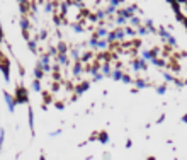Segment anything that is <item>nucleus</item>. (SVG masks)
Instances as JSON below:
<instances>
[{"mask_svg": "<svg viewBox=\"0 0 187 160\" xmlns=\"http://www.w3.org/2000/svg\"><path fill=\"white\" fill-rule=\"evenodd\" d=\"M14 99H16V104H27L29 102V94H27V90L24 89L22 85H17Z\"/></svg>", "mask_w": 187, "mask_h": 160, "instance_id": "1", "label": "nucleus"}, {"mask_svg": "<svg viewBox=\"0 0 187 160\" xmlns=\"http://www.w3.org/2000/svg\"><path fill=\"white\" fill-rule=\"evenodd\" d=\"M0 70L3 73L5 80L9 82V80H10V63H9V58L2 53V51H0Z\"/></svg>", "mask_w": 187, "mask_h": 160, "instance_id": "2", "label": "nucleus"}, {"mask_svg": "<svg viewBox=\"0 0 187 160\" xmlns=\"http://www.w3.org/2000/svg\"><path fill=\"white\" fill-rule=\"evenodd\" d=\"M136 12H138V5H128V7H124V9H119L116 14L129 20L133 16H136Z\"/></svg>", "mask_w": 187, "mask_h": 160, "instance_id": "3", "label": "nucleus"}, {"mask_svg": "<svg viewBox=\"0 0 187 160\" xmlns=\"http://www.w3.org/2000/svg\"><path fill=\"white\" fill-rule=\"evenodd\" d=\"M157 34L162 36V39H165V41H167L170 46H177V41H175V37L170 34V33H168L165 27H158V29H157Z\"/></svg>", "mask_w": 187, "mask_h": 160, "instance_id": "4", "label": "nucleus"}, {"mask_svg": "<svg viewBox=\"0 0 187 160\" xmlns=\"http://www.w3.org/2000/svg\"><path fill=\"white\" fill-rule=\"evenodd\" d=\"M3 99H5V104H7V109L10 111V112H14L16 111V99H14V95H10L9 92H3Z\"/></svg>", "mask_w": 187, "mask_h": 160, "instance_id": "5", "label": "nucleus"}, {"mask_svg": "<svg viewBox=\"0 0 187 160\" xmlns=\"http://www.w3.org/2000/svg\"><path fill=\"white\" fill-rule=\"evenodd\" d=\"M19 26H20V29H22V34L26 39H29V29H31V22H29V19L22 17L20 19V22H19Z\"/></svg>", "mask_w": 187, "mask_h": 160, "instance_id": "6", "label": "nucleus"}, {"mask_svg": "<svg viewBox=\"0 0 187 160\" xmlns=\"http://www.w3.org/2000/svg\"><path fill=\"white\" fill-rule=\"evenodd\" d=\"M89 87H90V82H82V84H78V85L75 87V94H77V95H82L85 90H89Z\"/></svg>", "mask_w": 187, "mask_h": 160, "instance_id": "7", "label": "nucleus"}, {"mask_svg": "<svg viewBox=\"0 0 187 160\" xmlns=\"http://www.w3.org/2000/svg\"><path fill=\"white\" fill-rule=\"evenodd\" d=\"M131 67H133L136 71L145 70V68H146V61H145V60H134V61L131 63Z\"/></svg>", "mask_w": 187, "mask_h": 160, "instance_id": "8", "label": "nucleus"}, {"mask_svg": "<svg viewBox=\"0 0 187 160\" xmlns=\"http://www.w3.org/2000/svg\"><path fill=\"white\" fill-rule=\"evenodd\" d=\"M33 73H34V78H36V80H43V78H44V75H46V73L43 71V68L39 67V63H36V67H34Z\"/></svg>", "mask_w": 187, "mask_h": 160, "instance_id": "9", "label": "nucleus"}, {"mask_svg": "<svg viewBox=\"0 0 187 160\" xmlns=\"http://www.w3.org/2000/svg\"><path fill=\"white\" fill-rule=\"evenodd\" d=\"M83 70V63L82 61H75L73 63V68H72V73H73V77H78L80 73Z\"/></svg>", "mask_w": 187, "mask_h": 160, "instance_id": "10", "label": "nucleus"}, {"mask_svg": "<svg viewBox=\"0 0 187 160\" xmlns=\"http://www.w3.org/2000/svg\"><path fill=\"white\" fill-rule=\"evenodd\" d=\"M27 116H29V129H31V133L34 136V112H33V107L27 109Z\"/></svg>", "mask_w": 187, "mask_h": 160, "instance_id": "11", "label": "nucleus"}, {"mask_svg": "<svg viewBox=\"0 0 187 160\" xmlns=\"http://www.w3.org/2000/svg\"><path fill=\"white\" fill-rule=\"evenodd\" d=\"M111 71H112V68H111V63L109 61H106V63H102V67H100V73L102 75H111Z\"/></svg>", "mask_w": 187, "mask_h": 160, "instance_id": "12", "label": "nucleus"}, {"mask_svg": "<svg viewBox=\"0 0 187 160\" xmlns=\"http://www.w3.org/2000/svg\"><path fill=\"white\" fill-rule=\"evenodd\" d=\"M145 27H146V31H148V34H157V27L153 26V20H145Z\"/></svg>", "mask_w": 187, "mask_h": 160, "instance_id": "13", "label": "nucleus"}, {"mask_svg": "<svg viewBox=\"0 0 187 160\" xmlns=\"http://www.w3.org/2000/svg\"><path fill=\"white\" fill-rule=\"evenodd\" d=\"M56 65H60V67H65V65H68V56L66 54H58L56 56Z\"/></svg>", "mask_w": 187, "mask_h": 160, "instance_id": "14", "label": "nucleus"}, {"mask_svg": "<svg viewBox=\"0 0 187 160\" xmlns=\"http://www.w3.org/2000/svg\"><path fill=\"white\" fill-rule=\"evenodd\" d=\"M31 89H33V92H41L43 90V85H41V80H33L31 82Z\"/></svg>", "mask_w": 187, "mask_h": 160, "instance_id": "15", "label": "nucleus"}, {"mask_svg": "<svg viewBox=\"0 0 187 160\" xmlns=\"http://www.w3.org/2000/svg\"><path fill=\"white\" fill-rule=\"evenodd\" d=\"M107 33H109V31H107V29H106L104 26H100V27H99V29L95 31V36H97L99 39H104V37L107 36Z\"/></svg>", "mask_w": 187, "mask_h": 160, "instance_id": "16", "label": "nucleus"}, {"mask_svg": "<svg viewBox=\"0 0 187 160\" xmlns=\"http://www.w3.org/2000/svg\"><path fill=\"white\" fill-rule=\"evenodd\" d=\"M107 46H109V43H107V41H106V37H104V39H99V41H97V46H95V50H100V51H104Z\"/></svg>", "mask_w": 187, "mask_h": 160, "instance_id": "17", "label": "nucleus"}, {"mask_svg": "<svg viewBox=\"0 0 187 160\" xmlns=\"http://www.w3.org/2000/svg\"><path fill=\"white\" fill-rule=\"evenodd\" d=\"M128 22H129L133 27H136V29H138V27L141 26V19L138 17V16H133V17H131L129 20H128Z\"/></svg>", "mask_w": 187, "mask_h": 160, "instance_id": "18", "label": "nucleus"}, {"mask_svg": "<svg viewBox=\"0 0 187 160\" xmlns=\"http://www.w3.org/2000/svg\"><path fill=\"white\" fill-rule=\"evenodd\" d=\"M111 78H114V80H121V77H123V71H121V68H114V70L111 71V75H109Z\"/></svg>", "mask_w": 187, "mask_h": 160, "instance_id": "19", "label": "nucleus"}, {"mask_svg": "<svg viewBox=\"0 0 187 160\" xmlns=\"http://www.w3.org/2000/svg\"><path fill=\"white\" fill-rule=\"evenodd\" d=\"M70 27H72V31L73 33H83L85 29H83V26L80 24V22H73V24H70Z\"/></svg>", "mask_w": 187, "mask_h": 160, "instance_id": "20", "label": "nucleus"}, {"mask_svg": "<svg viewBox=\"0 0 187 160\" xmlns=\"http://www.w3.org/2000/svg\"><path fill=\"white\" fill-rule=\"evenodd\" d=\"M70 56L73 58L75 61H80V48H72V51H70Z\"/></svg>", "mask_w": 187, "mask_h": 160, "instance_id": "21", "label": "nucleus"}, {"mask_svg": "<svg viewBox=\"0 0 187 160\" xmlns=\"http://www.w3.org/2000/svg\"><path fill=\"white\" fill-rule=\"evenodd\" d=\"M97 138H99V142H100V143H107V142H109V135H107V131H100Z\"/></svg>", "mask_w": 187, "mask_h": 160, "instance_id": "22", "label": "nucleus"}, {"mask_svg": "<svg viewBox=\"0 0 187 160\" xmlns=\"http://www.w3.org/2000/svg\"><path fill=\"white\" fill-rule=\"evenodd\" d=\"M27 46H29V50H31L33 53H36V51H37V43H36V39H27Z\"/></svg>", "mask_w": 187, "mask_h": 160, "instance_id": "23", "label": "nucleus"}, {"mask_svg": "<svg viewBox=\"0 0 187 160\" xmlns=\"http://www.w3.org/2000/svg\"><path fill=\"white\" fill-rule=\"evenodd\" d=\"M107 17V14H106V10H102V9H99L97 10V14H95V19L97 20H100V22H104V19Z\"/></svg>", "mask_w": 187, "mask_h": 160, "instance_id": "24", "label": "nucleus"}, {"mask_svg": "<svg viewBox=\"0 0 187 160\" xmlns=\"http://www.w3.org/2000/svg\"><path fill=\"white\" fill-rule=\"evenodd\" d=\"M56 51H58V54H66V44L65 43H58V48H56Z\"/></svg>", "mask_w": 187, "mask_h": 160, "instance_id": "25", "label": "nucleus"}, {"mask_svg": "<svg viewBox=\"0 0 187 160\" xmlns=\"http://www.w3.org/2000/svg\"><path fill=\"white\" fill-rule=\"evenodd\" d=\"M97 41H99V37L94 34L92 37H90V39L87 41V46H90V48H94V50H95V46H97Z\"/></svg>", "mask_w": 187, "mask_h": 160, "instance_id": "26", "label": "nucleus"}, {"mask_svg": "<svg viewBox=\"0 0 187 160\" xmlns=\"http://www.w3.org/2000/svg\"><path fill=\"white\" fill-rule=\"evenodd\" d=\"M114 22H116L117 26H126V24H128V19H124V17H121V16H117Z\"/></svg>", "mask_w": 187, "mask_h": 160, "instance_id": "27", "label": "nucleus"}, {"mask_svg": "<svg viewBox=\"0 0 187 160\" xmlns=\"http://www.w3.org/2000/svg\"><path fill=\"white\" fill-rule=\"evenodd\" d=\"M134 84H136V87H138V89H145V87H146V82H145V80H141V78H136V80H134Z\"/></svg>", "mask_w": 187, "mask_h": 160, "instance_id": "28", "label": "nucleus"}, {"mask_svg": "<svg viewBox=\"0 0 187 160\" xmlns=\"http://www.w3.org/2000/svg\"><path fill=\"white\" fill-rule=\"evenodd\" d=\"M116 12H117L116 7H112V5H107V7H106V14H107V16H112V14H116Z\"/></svg>", "mask_w": 187, "mask_h": 160, "instance_id": "29", "label": "nucleus"}, {"mask_svg": "<svg viewBox=\"0 0 187 160\" xmlns=\"http://www.w3.org/2000/svg\"><path fill=\"white\" fill-rule=\"evenodd\" d=\"M136 34H140V36H146V34H148V31H146V27L140 26V27L136 29Z\"/></svg>", "mask_w": 187, "mask_h": 160, "instance_id": "30", "label": "nucleus"}, {"mask_svg": "<svg viewBox=\"0 0 187 160\" xmlns=\"http://www.w3.org/2000/svg\"><path fill=\"white\" fill-rule=\"evenodd\" d=\"M3 138H5V131H3V128H0V152L3 148Z\"/></svg>", "mask_w": 187, "mask_h": 160, "instance_id": "31", "label": "nucleus"}, {"mask_svg": "<svg viewBox=\"0 0 187 160\" xmlns=\"http://www.w3.org/2000/svg\"><path fill=\"white\" fill-rule=\"evenodd\" d=\"M109 2H111L109 5H112V7H116V9H117V7H119L121 3H124L126 0H109Z\"/></svg>", "mask_w": 187, "mask_h": 160, "instance_id": "32", "label": "nucleus"}, {"mask_svg": "<svg viewBox=\"0 0 187 160\" xmlns=\"http://www.w3.org/2000/svg\"><path fill=\"white\" fill-rule=\"evenodd\" d=\"M121 80H123L124 84H131V82H133V78H131V77H129V75H128V73H123V77H121Z\"/></svg>", "mask_w": 187, "mask_h": 160, "instance_id": "33", "label": "nucleus"}, {"mask_svg": "<svg viewBox=\"0 0 187 160\" xmlns=\"http://www.w3.org/2000/svg\"><path fill=\"white\" fill-rule=\"evenodd\" d=\"M124 34L128 36V37H131V36L136 34V31H134V29H131V27H124Z\"/></svg>", "mask_w": 187, "mask_h": 160, "instance_id": "34", "label": "nucleus"}, {"mask_svg": "<svg viewBox=\"0 0 187 160\" xmlns=\"http://www.w3.org/2000/svg\"><path fill=\"white\" fill-rule=\"evenodd\" d=\"M44 10L46 12H51L53 10V3L51 2H44Z\"/></svg>", "mask_w": 187, "mask_h": 160, "instance_id": "35", "label": "nucleus"}, {"mask_svg": "<svg viewBox=\"0 0 187 160\" xmlns=\"http://www.w3.org/2000/svg\"><path fill=\"white\" fill-rule=\"evenodd\" d=\"M58 135H61V129H55V131H53L49 136H58Z\"/></svg>", "mask_w": 187, "mask_h": 160, "instance_id": "36", "label": "nucleus"}, {"mask_svg": "<svg viewBox=\"0 0 187 160\" xmlns=\"http://www.w3.org/2000/svg\"><path fill=\"white\" fill-rule=\"evenodd\" d=\"M157 92H158V94H165V87H163V85H162V87H158V89H157Z\"/></svg>", "mask_w": 187, "mask_h": 160, "instance_id": "37", "label": "nucleus"}, {"mask_svg": "<svg viewBox=\"0 0 187 160\" xmlns=\"http://www.w3.org/2000/svg\"><path fill=\"white\" fill-rule=\"evenodd\" d=\"M0 43H3V29H2V26H0Z\"/></svg>", "mask_w": 187, "mask_h": 160, "instance_id": "38", "label": "nucleus"}, {"mask_svg": "<svg viewBox=\"0 0 187 160\" xmlns=\"http://www.w3.org/2000/svg\"><path fill=\"white\" fill-rule=\"evenodd\" d=\"M17 2L20 5H27V3H29V0H17Z\"/></svg>", "mask_w": 187, "mask_h": 160, "instance_id": "39", "label": "nucleus"}, {"mask_svg": "<svg viewBox=\"0 0 187 160\" xmlns=\"http://www.w3.org/2000/svg\"><path fill=\"white\" fill-rule=\"evenodd\" d=\"M55 106L58 107V109H63V107H65V106H63V102H56Z\"/></svg>", "mask_w": 187, "mask_h": 160, "instance_id": "40", "label": "nucleus"}, {"mask_svg": "<svg viewBox=\"0 0 187 160\" xmlns=\"http://www.w3.org/2000/svg\"><path fill=\"white\" fill-rule=\"evenodd\" d=\"M182 121H184V123H187V114L184 116V118H182Z\"/></svg>", "mask_w": 187, "mask_h": 160, "instance_id": "41", "label": "nucleus"}, {"mask_svg": "<svg viewBox=\"0 0 187 160\" xmlns=\"http://www.w3.org/2000/svg\"><path fill=\"white\" fill-rule=\"evenodd\" d=\"M39 160H46V159H44V157H39Z\"/></svg>", "mask_w": 187, "mask_h": 160, "instance_id": "42", "label": "nucleus"}, {"mask_svg": "<svg viewBox=\"0 0 187 160\" xmlns=\"http://www.w3.org/2000/svg\"><path fill=\"white\" fill-rule=\"evenodd\" d=\"M148 160H155V159H153V157H150V159H148Z\"/></svg>", "mask_w": 187, "mask_h": 160, "instance_id": "43", "label": "nucleus"}]
</instances>
